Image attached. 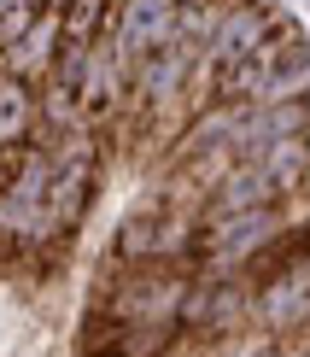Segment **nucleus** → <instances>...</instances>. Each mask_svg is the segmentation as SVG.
Returning <instances> with one entry per match:
<instances>
[{
	"label": "nucleus",
	"mask_w": 310,
	"mask_h": 357,
	"mask_svg": "<svg viewBox=\"0 0 310 357\" xmlns=\"http://www.w3.org/2000/svg\"><path fill=\"white\" fill-rule=\"evenodd\" d=\"M194 287V270L182 264H117L106 258L94 293H88V317L111 322V328H182V299Z\"/></svg>",
	"instance_id": "obj_1"
},
{
	"label": "nucleus",
	"mask_w": 310,
	"mask_h": 357,
	"mask_svg": "<svg viewBox=\"0 0 310 357\" xmlns=\"http://www.w3.org/2000/svg\"><path fill=\"white\" fill-rule=\"evenodd\" d=\"M287 229V199L246 205V211H205L199 217V270L211 275H246L252 258Z\"/></svg>",
	"instance_id": "obj_2"
},
{
	"label": "nucleus",
	"mask_w": 310,
	"mask_h": 357,
	"mask_svg": "<svg viewBox=\"0 0 310 357\" xmlns=\"http://www.w3.org/2000/svg\"><path fill=\"white\" fill-rule=\"evenodd\" d=\"M252 281L246 275H211L199 270L194 287L182 299V346H211V340H228L240 328H252Z\"/></svg>",
	"instance_id": "obj_3"
},
{
	"label": "nucleus",
	"mask_w": 310,
	"mask_h": 357,
	"mask_svg": "<svg viewBox=\"0 0 310 357\" xmlns=\"http://www.w3.org/2000/svg\"><path fill=\"white\" fill-rule=\"evenodd\" d=\"M252 328L275 334V340H299V334H310V275H304V270L258 293V305H252Z\"/></svg>",
	"instance_id": "obj_4"
},
{
	"label": "nucleus",
	"mask_w": 310,
	"mask_h": 357,
	"mask_svg": "<svg viewBox=\"0 0 310 357\" xmlns=\"http://www.w3.org/2000/svg\"><path fill=\"white\" fill-rule=\"evenodd\" d=\"M36 117H41V82L6 70V77H0V146L36 141Z\"/></svg>",
	"instance_id": "obj_5"
},
{
	"label": "nucleus",
	"mask_w": 310,
	"mask_h": 357,
	"mask_svg": "<svg viewBox=\"0 0 310 357\" xmlns=\"http://www.w3.org/2000/svg\"><path fill=\"white\" fill-rule=\"evenodd\" d=\"M263 176H270V188L281 193V199H293V193L310 188V135H287V141H270L258 153Z\"/></svg>",
	"instance_id": "obj_6"
},
{
	"label": "nucleus",
	"mask_w": 310,
	"mask_h": 357,
	"mask_svg": "<svg viewBox=\"0 0 310 357\" xmlns=\"http://www.w3.org/2000/svg\"><path fill=\"white\" fill-rule=\"evenodd\" d=\"M182 6H223V0H182Z\"/></svg>",
	"instance_id": "obj_7"
},
{
	"label": "nucleus",
	"mask_w": 310,
	"mask_h": 357,
	"mask_svg": "<svg viewBox=\"0 0 310 357\" xmlns=\"http://www.w3.org/2000/svg\"><path fill=\"white\" fill-rule=\"evenodd\" d=\"M0 77H6V53H0Z\"/></svg>",
	"instance_id": "obj_8"
}]
</instances>
